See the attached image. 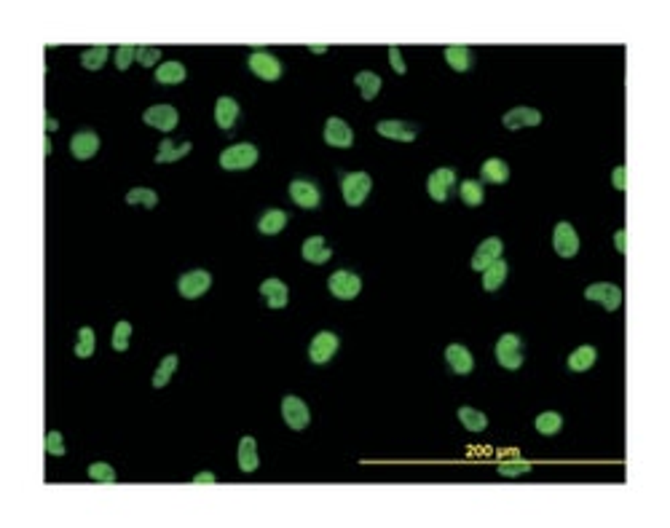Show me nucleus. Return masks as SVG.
I'll return each mask as SVG.
<instances>
[{
	"instance_id": "obj_40",
	"label": "nucleus",
	"mask_w": 670,
	"mask_h": 528,
	"mask_svg": "<svg viewBox=\"0 0 670 528\" xmlns=\"http://www.w3.org/2000/svg\"><path fill=\"white\" fill-rule=\"evenodd\" d=\"M89 480L113 485V483H115V469H113L111 464H105V462H97V464L89 466Z\"/></svg>"
},
{
	"instance_id": "obj_5",
	"label": "nucleus",
	"mask_w": 670,
	"mask_h": 528,
	"mask_svg": "<svg viewBox=\"0 0 670 528\" xmlns=\"http://www.w3.org/2000/svg\"><path fill=\"white\" fill-rule=\"evenodd\" d=\"M585 298L601 304L606 311H617L620 304H622V290L617 287V285H611V282H595V285H590V287L585 290Z\"/></svg>"
},
{
	"instance_id": "obj_39",
	"label": "nucleus",
	"mask_w": 670,
	"mask_h": 528,
	"mask_svg": "<svg viewBox=\"0 0 670 528\" xmlns=\"http://www.w3.org/2000/svg\"><path fill=\"white\" fill-rule=\"evenodd\" d=\"M129 338H131V324H129L127 320H121L118 324H115V330H113L111 346L115 349V352H127V349H129Z\"/></svg>"
},
{
	"instance_id": "obj_49",
	"label": "nucleus",
	"mask_w": 670,
	"mask_h": 528,
	"mask_svg": "<svg viewBox=\"0 0 670 528\" xmlns=\"http://www.w3.org/2000/svg\"><path fill=\"white\" fill-rule=\"evenodd\" d=\"M46 129L48 131H54V129H57V121H54V118H46Z\"/></svg>"
},
{
	"instance_id": "obj_36",
	"label": "nucleus",
	"mask_w": 670,
	"mask_h": 528,
	"mask_svg": "<svg viewBox=\"0 0 670 528\" xmlns=\"http://www.w3.org/2000/svg\"><path fill=\"white\" fill-rule=\"evenodd\" d=\"M94 346H97L94 330H92V327H80V330H78V341H76V357H80V359H89V357L94 354Z\"/></svg>"
},
{
	"instance_id": "obj_2",
	"label": "nucleus",
	"mask_w": 670,
	"mask_h": 528,
	"mask_svg": "<svg viewBox=\"0 0 670 528\" xmlns=\"http://www.w3.org/2000/svg\"><path fill=\"white\" fill-rule=\"evenodd\" d=\"M496 359L507 370H518L523 365V343L515 333H504L496 341Z\"/></svg>"
},
{
	"instance_id": "obj_7",
	"label": "nucleus",
	"mask_w": 670,
	"mask_h": 528,
	"mask_svg": "<svg viewBox=\"0 0 670 528\" xmlns=\"http://www.w3.org/2000/svg\"><path fill=\"white\" fill-rule=\"evenodd\" d=\"M209 285H212V276H209V271H201V269L183 273V276L177 279L180 295H183V298H191V301L193 298H201V295L209 290Z\"/></svg>"
},
{
	"instance_id": "obj_46",
	"label": "nucleus",
	"mask_w": 670,
	"mask_h": 528,
	"mask_svg": "<svg viewBox=\"0 0 670 528\" xmlns=\"http://www.w3.org/2000/svg\"><path fill=\"white\" fill-rule=\"evenodd\" d=\"M611 180H614V188H617V191H625V188H627V183H625V166H617Z\"/></svg>"
},
{
	"instance_id": "obj_20",
	"label": "nucleus",
	"mask_w": 670,
	"mask_h": 528,
	"mask_svg": "<svg viewBox=\"0 0 670 528\" xmlns=\"http://www.w3.org/2000/svg\"><path fill=\"white\" fill-rule=\"evenodd\" d=\"M239 118V102L234 97H220L215 102V124L220 129H231Z\"/></svg>"
},
{
	"instance_id": "obj_16",
	"label": "nucleus",
	"mask_w": 670,
	"mask_h": 528,
	"mask_svg": "<svg viewBox=\"0 0 670 528\" xmlns=\"http://www.w3.org/2000/svg\"><path fill=\"white\" fill-rule=\"evenodd\" d=\"M501 124L507 129H523V127H539L542 124V113L534 110V108H512V110L504 113Z\"/></svg>"
},
{
	"instance_id": "obj_8",
	"label": "nucleus",
	"mask_w": 670,
	"mask_h": 528,
	"mask_svg": "<svg viewBox=\"0 0 670 528\" xmlns=\"http://www.w3.org/2000/svg\"><path fill=\"white\" fill-rule=\"evenodd\" d=\"M282 416H285V421H287L290 429H306L308 427V421H311V413H308V405H306L301 397H292V394H287L285 400H282Z\"/></svg>"
},
{
	"instance_id": "obj_42",
	"label": "nucleus",
	"mask_w": 670,
	"mask_h": 528,
	"mask_svg": "<svg viewBox=\"0 0 670 528\" xmlns=\"http://www.w3.org/2000/svg\"><path fill=\"white\" fill-rule=\"evenodd\" d=\"M526 472H531V464H528V462H512V464L501 462V464H499V475H501V478H520V475H526Z\"/></svg>"
},
{
	"instance_id": "obj_32",
	"label": "nucleus",
	"mask_w": 670,
	"mask_h": 528,
	"mask_svg": "<svg viewBox=\"0 0 670 528\" xmlns=\"http://www.w3.org/2000/svg\"><path fill=\"white\" fill-rule=\"evenodd\" d=\"M459 418H462V424L466 427V429H469V432H483V429L488 427V418H485V413H480V411L469 408V405L459 408Z\"/></svg>"
},
{
	"instance_id": "obj_43",
	"label": "nucleus",
	"mask_w": 670,
	"mask_h": 528,
	"mask_svg": "<svg viewBox=\"0 0 670 528\" xmlns=\"http://www.w3.org/2000/svg\"><path fill=\"white\" fill-rule=\"evenodd\" d=\"M161 59V48L159 46H137V62L145 67H153Z\"/></svg>"
},
{
	"instance_id": "obj_1",
	"label": "nucleus",
	"mask_w": 670,
	"mask_h": 528,
	"mask_svg": "<svg viewBox=\"0 0 670 528\" xmlns=\"http://www.w3.org/2000/svg\"><path fill=\"white\" fill-rule=\"evenodd\" d=\"M370 188H373V180H370L367 172H349V175H343V180H341L343 201H346L349 207H359L367 199Z\"/></svg>"
},
{
	"instance_id": "obj_33",
	"label": "nucleus",
	"mask_w": 670,
	"mask_h": 528,
	"mask_svg": "<svg viewBox=\"0 0 670 528\" xmlns=\"http://www.w3.org/2000/svg\"><path fill=\"white\" fill-rule=\"evenodd\" d=\"M108 54H111V48H108V46H92V48H86V51L80 54V64H83L86 70H99L102 64L108 62Z\"/></svg>"
},
{
	"instance_id": "obj_41",
	"label": "nucleus",
	"mask_w": 670,
	"mask_h": 528,
	"mask_svg": "<svg viewBox=\"0 0 670 528\" xmlns=\"http://www.w3.org/2000/svg\"><path fill=\"white\" fill-rule=\"evenodd\" d=\"M137 59V46H129V43H124V46L115 48V67L118 70H127L129 64Z\"/></svg>"
},
{
	"instance_id": "obj_50",
	"label": "nucleus",
	"mask_w": 670,
	"mask_h": 528,
	"mask_svg": "<svg viewBox=\"0 0 670 528\" xmlns=\"http://www.w3.org/2000/svg\"><path fill=\"white\" fill-rule=\"evenodd\" d=\"M311 51H314V54H325V51H327V46H311Z\"/></svg>"
},
{
	"instance_id": "obj_4",
	"label": "nucleus",
	"mask_w": 670,
	"mask_h": 528,
	"mask_svg": "<svg viewBox=\"0 0 670 528\" xmlns=\"http://www.w3.org/2000/svg\"><path fill=\"white\" fill-rule=\"evenodd\" d=\"M250 70H252L260 80L282 78V62L273 57L271 51H263V48H257V51L250 54Z\"/></svg>"
},
{
	"instance_id": "obj_18",
	"label": "nucleus",
	"mask_w": 670,
	"mask_h": 528,
	"mask_svg": "<svg viewBox=\"0 0 670 528\" xmlns=\"http://www.w3.org/2000/svg\"><path fill=\"white\" fill-rule=\"evenodd\" d=\"M260 295L266 298L269 308H285L290 301L287 285H285L282 279H266V282L260 285Z\"/></svg>"
},
{
	"instance_id": "obj_28",
	"label": "nucleus",
	"mask_w": 670,
	"mask_h": 528,
	"mask_svg": "<svg viewBox=\"0 0 670 528\" xmlns=\"http://www.w3.org/2000/svg\"><path fill=\"white\" fill-rule=\"evenodd\" d=\"M504 279H507V263L499 257V260H494V263L483 271V287L488 290V292H494V290H499L504 285Z\"/></svg>"
},
{
	"instance_id": "obj_13",
	"label": "nucleus",
	"mask_w": 670,
	"mask_h": 528,
	"mask_svg": "<svg viewBox=\"0 0 670 528\" xmlns=\"http://www.w3.org/2000/svg\"><path fill=\"white\" fill-rule=\"evenodd\" d=\"M453 185H456V172L448 169V166L434 169V172L429 175V180H427V191H429V196L434 199V201H446Z\"/></svg>"
},
{
	"instance_id": "obj_25",
	"label": "nucleus",
	"mask_w": 670,
	"mask_h": 528,
	"mask_svg": "<svg viewBox=\"0 0 670 528\" xmlns=\"http://www.w3.org/2000/svg\"><path fill=\"white\" fill-rule=\"evenodd\" d=\"M260 459H257V443L255 437H241L239 443V466L241 472H255Z\"/></svg>"
},
{
	"instance_id": "obj_9",
	"label": "nucleus",
	"mask_w": 670,
	"mask_h": 528,
	"mask_svg": "<svg viewBox=\"0 0 670 528\" xmlns=\"http://www.w3.org/2000/svg\"><path fill=\"white\" fill-rule=\"evenodd\" d=\"M335 352H338V336L330 333V330L317 333L314 341H311V346H308V357H311V362H317V365L330 362L335 357Z\"/></svg>"
},
{
	"instance_id": "obj_48",
	"label": "nucleus",
	"mask_w": 670,
	"mask_h": 528,
	"mask_svg": "<svg viewBox=\"0 0 670 528\" xmlns=\"http://www.w3.org/2000/svg\"><path fill=\"white\" fill-rule=\"evenodd\" d=\"M614 244H617V250H620V252H625V250H627V247H625V231H617V234H614Z\"/></svg>"
},
{
	"instance_id": "obj_38",
	"label": "nucleus",
	"mask_w": 670,
	"mask_h": 528,
	"mask_svg": "<svg viewBox=\"0 0 670 528\" xmlns=\"http://www.w3.org/2000/svg\"><path fill=\"white\" fill-rule=\"evenodd\" d=\"M127 204H143V207L153 209L159 204V196H156V191H150V188H131V191L127 193Z\"/></svg>"
},
{
	"instance_id": "obj_30",
	"label": "nucleus",
	"mask_w": 670,
	"mask_h": 528,
	"mask_svg": "<svg viewBox=\"0 0 670 528\" xmlns=\"http://www.w3.org/2000/svg\"><path fill=\"white\" fill-rule=\"evenodd\" d=\"M354 83L359 86L362 99H376V97H378V92H381V78H378L376 73H370V70L357 73V76H354Z\"/></svg>"
},
{
	"instance_id": "obj_10",
	"label": "nucleus",
	"mask_w": 670,
	"mask_h": 528,
	"mask_svg": "<svg viewBox=\"0 0 670 528\" xmlns=\"http://www.w3.org/2000/svg\"><path fill=\"white\" fill-rule=\"evenodd\" d=\"M290 196H292V201H295L298 207H304V209H317L322 201L320 188H317V183H311V180H292V183H290Z\"/></svg>"
},
{
	"instance_id": "obj_14",
	"label": "nucleus",
	"mask_w": 670,
	"mask_h": 528,
	"mask_svg": "<svg viewBox=\"0 0 670 528\" xmlns=\"http://www.w3.org/2000/svg\"><path fill=\"white\" fill-rule=\"evenodd\" d=\"M325 143L333 148H351L354 145V131L343 118H327L325 124Z\"/></svg>"
},
{
	"instance_id": "obj_37",
	"label": "nucleus",
	"mask_w": 670,
	"mask_h": 528,
	"mask_svg": "<svg viewBox=\"0 0 670 528\" xmlns=\"http://www.w3.org/2000/svg\"><path fill=\"white\" fill-rule=\"evenodd\" d=\"M560 427H563V416L555 411H547V413L536 416V432L539 434H558Z\"/></svg>"
},
{
	"instance_id": "obj_29",
	"label": "nucleus",
	"mask_w": 670,
	"mask_h": 528,
	"mask_svg": "<svg viewBox=\"0 0 670 528\" xmlns=\"http://www.w3.org/2000/svg\"><path fill=\"white\" fill-rule=\"evenodd\" d=\"M446 62L456 70V73H464V70H469V64H472V51L466 46H462V43H453V46L446 48Z\"/></svg>"
},
{
	"instance_id": "obj_35",
	"label": "nucleus",
	"mask_w": 670,
	"mask_h": 528,
	"mask_svg": "<svg viewBox=\"0 0 670 528\" xmlns=\"http://www.w3.org/2000/svg\"><path fill=\"white\" fill-rule=\"evenodd\" d=\"M177 365H180L177 354H169V357H164V359H161V365H159V370L153 373V386H156V389H161V386L169 384V378H172V373L177 370Z\"/></svg>"
},
{
	"instance_id": "obj_17",
	"label": "nucleus",
	"mask_w": 670,
	"mask_h": 528,
	"mask_svg": "<svg viewBox=\"0 0 670 528\" xmlns=\"http://www.w3.org/2000/svg\"><path fill=\"white\" fill-rule=\"evenodd\" d=\"M446 359H448V365H450V370L459 373V376H466V373H472V368H475L472 352H469L466 346H462V343H450L446 349Z\"/></svg>"
},
{
	"instance_id": "obj_22",
	"label": "nucleus",
	"mask_w": 670,
	"mask_h": 528,
	"mask_svg": "<svg viewBox=\"0 0 670 528\" xmlns=\"http://www.w3.org/2000/svg\"><path fill=\"white\" fill-rule=\"evenodd\" d=\"M376 129H378L381 137H389V140H399V143H413L415 140V127L405 124V121H381Z\"/></svg>"
},
{
	"instance_id": "obj_3",
	"label": "nucleus",
	"mask_w": 670,
	"mask_h": 528,
	"mask_svg": "<svg viewBox=\"0 0 670 528\" xmlns=\"http://www.w3.org/2000/svg\"><path fill=\"white\" fill-rule=\"evenodd\" d=\"M257 161V148L250 143H239L225 148L220 153V166L223 169H250Z\"/></svg>"
},
{
	"instance_id": "obj_19",
	"label": "nucleus",
	"mask_w": 670,
	"mask_h": 528,
	"mask_svg": "<svg viewBox=\"0 0 670 528\" xmlns=\"http://www.w3.org/2000/svg\"><path fill=\"white\" fill-rule=\"evenodd\" d=\"M97 150H99V137L94 131H78L73 140H70V153L78 161L92 159Z\"/></svg>"
},
{
	"instance_id": "obj_23",
	"label": "nucleus",
	"mask_w": 670,
	"mask_h": 528,
	"mask_svg": "<svg viewBox=\"0 0 670 528\" xmlns=\"http://www.w3.org/2000/svg\"><path fill=\"white\" fill-rule=\"evenodd\" d=\"M480 177H483L485 183L501 185V183L510 180V166H507V161H501V159H488L483 164V169H480Z\"/></svg>"
},
{
	"instance_id": "obj_27",
	"label": "nucleus",
	"mask_w": 670,
	"mask_h": 528,
	"mask_svg": "<svg viewBox=\"0 0 670 528\" xmlns=\"http://www.w3.org/2000/svg\"><path fill=\"white\" fill-rule=\"evenodd\" d=\"M595 357H598L595 346H579V349H574V352L569 354V370L585 373V370H590L592 365H595Z\"/></svg>"
},
{
	"instance_id": "obj_15",
	"label": "nucleus",
	"mask_w": 670,
	"mask_h": 528,
	"mask_svg": "<svg viewBox=\"0 0 670 528\" xmlns=\"http://www.w3.org/2000/svg\"><path fill=\"white\" fill-rule=\"evenodd\" d=\"M501 250H504V244H501V239H499V236L485 239L478 247V250H475V255H472V271H485V269H488L494 260H499V257H501Z\"/></svg>"
},
{
	"instance_id": "obj_31",
	"label": "nucleus",
	"mask_w": 670,
	"mask_h": 528,
	"mask_svg": "<svg viewBox=\"0 0 670 528\" xmlns=\"http://www.w3.org/2000/svg\"><path fill=\"white\" fill-rule=\"evenodd\" d=\"M185 64L183 62H164L156 67V80L159 83H183L185 80Z\"/></svg>"
},
{
	"instance_id": "obj_12",
	"label": "nucleus",
	"mask_w": 670,
	"mask_h": 528,
	"mask_svg": "<svg viewBox=\"0 0 670 528\" xmlns=\"http://www.w3.org/2000/svg\"><path fill=\"white\" fill-rule=\"evenodd\" d=\"M143 121L148 127H156L161 131H172L180 121V113L172 108V105H153L143 113Z\"/></svg>"
},
{
	"instance_id": "obj_11",
	"label": "nucleus",
	"mask_w": 670,
	"mask_h": 528,
	"mask_svg": "<svg viewBox=\"0 0 670 528\" xmlns=\"http://www.w3.org/2000/svg\"><path fill=\"white\" fill-rule=\"evenodd\" d=\"M553 247L560 257H574L579 252V236H576L574 225L571 223H558L555 225V234H553Z\"/></svg>"
},
{
	"instance_id": "obj_44",
	"label": "nucleus",
	"mask_w": 670,
	"mask_h": 528,
	"mask_svg": "<svg viewBox=\"0 0 670 528\" xmlns=\"http://www.w3.org/2000/svg\"><path fill=\"white\" fill-rule=\"evenodd\" d=\"M46 453L48 456H64L67 453V448H64V437L59 432H51L46 434Z\"/></svg>"
},
{
	"instance_id": "obj_6",
	"label": "nucleus",
	"mask_w": 670,
	"mask_h": 528,
	"mask_svg": "<svg viewBox=\"0 0 670 528\" xmlns=\"http://www.w3.org/2000/svg\"><path fill=\"white\" fill-rule=\"evenodd\" d=\"M327 287H330V292H333L335 298H341V301H351V298H357L359 295V290H362V279L357 276V273L351 271H335L330 279H327Z\"/></svg>"
},
{
	"instance_id": "obj_26",
	"label": "nucleus",
	"mask_w": 670,
	"mask_h": 528,
	"mask_svg": "<svg viewBox=\"0 0 670 528\" xmlns=\"http://www.w3.org/2000/svg\"><path fill=\"white\" fill-rule=\"evenodd\" d=\"M285 225H287V212H282V209H269V212L257 220V231L266 234V236H273V234H279Z\"/></svg>"
},
{
	"instance_id": "obj_21",
	"label": "nucleus",
	"mask_w": 670,
	"mask_h": 528,
	"mask_svg": "<svg viewBox=\"0 0 670 528\" xmlns=\"http://www.w3.org/2000/svg\"><path fill=\"white\" fill-rule=\"evenodd\" d=\"M301 255H304V260H308V263L322 266V263H327V260H330L333 250L327 247V241L322 239V236H311V239L304 241V247H301Z\"/></svg>"
},
{
	"instance_id": "obj_45",
	"label": "nucleus",
	"mask_w": 670,
	"mask_h": 528,
	"mask_svg": "<svg viewBox=\"0 0 670 528\" xmlns=\"http://www.w3.org/2000/svg\"><path fill=\"white\" fill-rule=\"evenodd\" d=\"M389 62H392V67H394V73L397 76H405V59H402V51H399L397 46H389Z\"/></svg>"
},
{
	"instance_id": "obj_34",
	"label": "nucleus",
	"mask_w": 670,
	"mask_h": 528,
	"mask_svg": "<svg viewBox=\"0 0 670 528\" xmlns=\"http://www.w3.org/2000/svg\"><path fill=\"white\" fill-rule=\"evenodd\" d=\"M459 193H462V201L466 204V207H480V204H483V199H485L483 185H480L478 180H464L462 188H459Z\"/></svg>"
},
{
	"instance_id": "obj_47",
	"label": "nucleus",
	"mask_w": 670,
	"mask_h": 528,
	"mask_svg": "<svg viewBox=\"0 0 670 528\" xmlns=\"http://www.w3.org/2000/svg\"><path fill=\"white\" fill-rule=\"evenodd\" d=\"M212 483H218V478H215L212 472H199V475L193 478V485H212Z\"/></svg>"
},
{
	"instance_id": "obj_24",
	"label": "nucleus",
	"mask_w": 670,
	"mask_h": 528,
	"mask_svg": "<svg viewBox=\"0 0 670 528\" xmlns=\"http://www.w3.org/2000/svg\"><path fill=\"white\" fill-rule=\"evenodd\" d=\"M191 153V143H172L169 137H164L159 145V153H156V161L159 164H169V161H177L183 159V156H188Z\"/></svg>"
}]
</instances>
